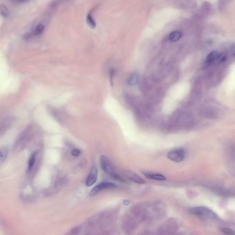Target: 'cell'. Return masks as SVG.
Returning a JSON list of instances; mask_svg holds the SVG:
<instances>
[{
	"instance_id": "1",
	"label": "cell",
	"mask_w": 235,
	"mask_h": 235,
	"mask_svg": "<svg viewBox=\"0 0 235 235\" xmlns=\"http://www.w3.org/2000/svg\"><path fill=\"white\" fill-rule=\"evenodd\" d=\"M100 165L103 170L106 173H107L108 175L111 176L112 177H113L114 179H116V180L124 181L123 179L119 177V175L115 173L113 168H112L111 163H110V161H109V159H108L107 157H106V156L104 155L101 157Z\"/></svg>"
},
{
	"instance_id": "2",
	"label": "cell",
	"mask_w": 235,
	"mask_h": 235,
	"mask_svg": "<svg viewBox=\"0 0 235 235\" xmlns=\"http://www.w3.org/2000/svg\"><path fill=\"white\" fill-rule=\"evenodd\" d=\"M192 214L197 216L205 217V218H210V219H214L217 217L214 212L211 210L206 207H195L190 210Z\"/></svg>"
},
{
	"instance_id": "3",
	"label": "cell",
	"mask_w": 235,
	"mask_h": 235,
	"mask_svg": "<svg viewBox=\"0 0 235 235\" xmlns=\"http://www.w3.org/2000/svg\"><path fill=\"white\" fill-rule=\"evenodd\" d=\"M167 157L174 162H181L185 158V151L182 148H176L170 151L168 153Z\"/></svg>"
},
{
	"instance_id": "4",
	"label": "cell",
	"mask_w": 235,
	"mask_h": 235,
	"mask_svg": "<svg viewBox=\"0 0 235 235\" xmlns=\"http://www.w3.org/2000/svg\"><path fill=\"white\" fill-rule=\"evenodd\" d=\"M116 187V185L114 184L113 183L111 182H102L99 183V184L97 185L95 187H94L91 190L90 192V196H94L97 194H98L99 192H100L101 191L104 190H107V189H113Z\"/></svg>"
},
{
	"instance_id": "5",
	"label": "cell",
	"mask_w": 235,
	"mask_h": 235,
	"mask_svg": "<svg viewBox=\"0 0 235 235\" xmlns=\"http://www.w3.org/2000/svg\"><path fill=\"white\" fill-rule=\"evenodd\" d=\"M97 175L98 171L97 167H92V170H90L89 175H88L86 180V185L87 187L91 186L94 183H95L97 179Z\"/></svg>"
},
{
	"instance_id": "6",
	"label": "cell",
	"mask_w": 235,
	"mask_h": 235,
	"mask_svg": "<svg viewBox=\"0 0 235 235\" xmlns=\"http://www.w3.org/2000/svg\"><path fill=\"white\" fill-rule=\"evenodd\" d=\"M124 175L129 180L133 181V182L136 183H139V184H143V183H145V181L142 178H141L139 176H138L137 174L133 173V172L127 170L124 173Z\"/></svg>"
},
{
	"instance_id": "7",
	"label": "cell",
	"mask_w": 235,
	"mask_h": 235,
	"mask_svg": "<svg viewBox=\"0 0 235 235\" xmlns=\"http://www.w3.org/2000/svg\"><path fill=\"white\" fill-rule=\"evenodd\" d=\"M144 175L146 178L152 179V180L155 181H165L166 180V178L163 175L159 173H144Z\"/></svg>"
},
{
	"instance_id": "8",
	"label": "cell",
	"mask_w": 235,
	"mask_h": 235,
	"mask_svg": "<svg viewBox=\"0 0 235 235\" xmlns=\"http://www.w3.org/2000/svg\"><path fill=\"white\" fill-rule=\"evenodd\" d=\"M36 156H37V152H35L34 153H33L32 155H31L30 158H29L28 162V168H27L28 173H30L33 168V166H34L35 161H36Z\"/></svg>"
},
{
	"instance_id": "9",
	"label": "cell",
	"mask_w": 235,
	"mask_h": 235,
	"mask_svg": "<svg viewBox=\"0 0 235 235\" xmlns=\"http://www.w3.org/2000/svg\"><path fill=\"white\" fill-rule=\"evenodd\" d=\"M219 57H220V54L217 51H213V52L210 53V54L208 55L206 58V62L208 63H212L214 62V61L219 60Z\"/></svg>"
},
{
	"instance_id": "10",
	"label": "cell",
	"mask_w": 235,
	"mask_h": 235,
	"mask_svg": "<svg viewBox=\"0 0 235 235\" xmlns=\"http://www.w3.org/2000/svg\"><path fill=\"white\" fill-rule=\"evenodd\" d=\"M138 82H139V76H138V75L136 74V73L132 74L128 80V85H130V86H134V85H136L138 83Z\"/></svg>"
},
{
	"instance_id": "11",
	"label": "cell",
	"mask_w": 235,
	"mask_h": 235,
	"mask_svg": "<svg viewBox=\"0 0 235 235\" xmlns=\"http://www.w3.org/2000/svg\"><path fill=\"white\" fill-rule=\"evenodd\" d=\"M181 36H182V34H181V32H179V31H175V32H173L170 35L169 39L171 41H177L179 39H181Z\"/></svg>"
},
{
	"instance_id": "12",
	"label": "cell",
	"mask_w": 235,
	"mask_h": 235,
	"mask_svg": "<svg viewBox=\"0 0 235 235\" xmlns=\"http://www.w3.org/2000/svg\"><path fill=\"white\" fill-rule=\"evenodd\" d=\"M8 157V149L6 148H1L0 150V162L3 163Z\"/></svg>"
},
{
	"instance_id": "13",
	"label": "cell",
	"mask_w": 235,
	"mask_h": 235,
	"mask_svg": "<svg viewBox=\"0 0 235 235\" xmlns=\"http://www.w3.org/2000/svg\"><path fill=\"white\" fill-rule=\"evenodd\" d=\"M86 21H87V23H88V25L91 28H92V29L95 28L96 22H95V21H94V19H93V17H92V16L90 15V14L87 15Z\"/></svg>"
},
{
	"instance_id": "14",
	"label": "cell",
	"mask_w": 235,
	"mask_h": 235,
	"mask_svg": "<svg viewBox=\"0 0 235 235\" xmlns=\"http://www.w3.org/2000/svg\"><path fill=\"white\" fill-rule=\"evenodd\" d=\"M43 30H44V26L43 24H39L35 28L34 34L35 35H39L43 33Z\"/></svg>"
},
{
	"instance_id": "15",
	"label": "cell",
	"mask_w": 235,
	"mask_h": 235,
	"mask_svg": "<svg viewBox=\"0 0 235 235\" xmlns=\"http://www.w3.org/2000/svg\"><path fill=\"white\" fill-rule=\"evenodd\" d=\"M221 232L224 233V234H228V235H234L235 234V232L230 228H220Z\"/></svg>"
},
{
	"instance_id": "16",
	"label": "cell",
	"mask_w": 235,
	"mask_h": 235,
	"mask_svg": "<svg viewBox=\"0 0 235 235\" xmlns=\"http://www.w3.org/2000/svg\"><path fill=\"white\" fill-rule=\"evenodd\" d=\"M1 15L4 17H8L9 15V11L6 7L1 6Z\"/></svg>"
},
{
	"instance_id": "17",
	"label": "cell",
	"mask_w": 235,
	"mask_h": 235,
	"mask_svg": "<svg viewBox=\"0 0 235 235\" xmlns=\"http://www.w3.org/2000/svg\"><path fill=\"white\" fill-rule=\"evenodd\" d=\"M71 155H72L73 157H77L81 155V151L77 148L73 149L72 151H71Z\"/></svg>"
},
{
	"instance_id": "18",
	"label": "cell",
	"mask_w": 235,
	"mask_h": 235,
	"mask_svg": "<svg viewBox=\"0 0 235 235\" xmlns=\"http://www.w3.org/2000/svg\"><path fill=\"white\" fill-rule=\"evenodd\" d=\"M226 55H225V54L220 55V57H219V62H224L225 61H226Z\"/></svg>"
},
{
	"instance_id": "19",
	"label": "cell",
	"mask_w": 235,
	"mask_h": 235,
	"mask_svg": "<svg viewBox=\"0 0 235 235\" xmlns=\"http://www.w3.org/2000/svg\"><path fill=\"white\" fill-rule=\"evenodd\" d=\"M231 52H232V55L235 56V43L234 44H233L232 47H231Z\"/></svg>"
},
{
	"instance_id": "20",
	"label": "cell",
	"mask_w": 235,
	"mask_h": 235,
	"mask_svg": "<svg viewBox=\"0 0 235 235\" xmlns=\"http://www.w3.org/2000/svg\"><path fill=\"white\" fill-rule=\"evenodd\" d=\"M13 1H15V2L21 3V2H26V1H29V0H13Z\"/></svg>"
},
{
	"instance_id": "21",
	"label": "cell",
	"mask_w": 235,
	"mask_h": 235,
	"mask_svg": "<svg viewBox=\"0 0 235 235\" xmlns=\"http://www.w3.org/2000/svg\"><path fill=\"white\" fill-rule=\"evenodd\" d=\"M124 205H129L130 201H128V200H124Z\"/></svg>"
}]
</instances>
